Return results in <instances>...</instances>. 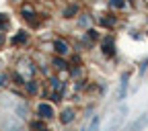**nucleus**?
<instances>
[{
	"mask_svg": "<svg viewBox=\"0 0 148 131\" xmlns=\"http://www.w3.org/2000/svg\"><path fill=\"white\" fill-rule=\"evenodd\" d=\"M35 113H37V117H39V119L49 121V119L56 117V109H53L51 102H39V105H37V109H35Z\"/></svg>",
	"mask_w": 148,
	"mask_h": 131,
	"instance_id": "nucleus-1",
	"label": "nucleus"
},
{
	"mask_svg": "<svg viewBox=\"0 0 148 131\" xmlns=\"http://www.w3.org/2000/svg\"><path fill=\"white\" fill-rule=\"evenodd\" d=\"M18 66H23V68H16V72L21 74L25 80H33L35 72H37V68L33 66V62H31V60H21V62H18Z\"/></svg>",
	"mask_w": 148,
	"mask_h": 131,
	"instance_id": "nucleus-2",
	"label": "nucleus"
},
{
	"mask_svg": "<svg viewBox=\"0 0 148 131\" xmlns=\"http://www.w3.org/2000/svg\"><path fill=\"white\" fill-rule=\"evenodd\" d=\"M125 115H127V109L125 107H121L119 109V113L113 117V121L109 123V127H107V131H121L123 129V121H125Z\"/></svg>",
	"mask_w": 148,
	"mask_h": 131,
	"instance_id": "nucleus-3",
	"label": "nucleus"
},
{
	"mask_svg": "<svg viewBox=\"0 0 148 131\" xmlns=\"http://www.w3.org/2000/svg\"><path fill=\"white\" fill-rule=\"evenodd\" d=\"M148 127V113H142L134 123H130L127 127H123L121 131H142V129H146Z\"/></svg>",
	"mask_w": 148,
	"mask_h": 131,
	"instance_id": "nucleus-4",
	"label": "nucleus"
},
{
	"mask_svg": "<svg viewBox=\"0 0 148 131\" xmlns=\"http://www.w3.org/2000/svg\"><path fill=\"white\" fill-rule=\"evenodd\" d=\"M101 49H103V53L107 55V58H113L115 55V39L113 37H103L101 39Z\"/></svg>",
	"mask_w": 148,
	"mask_h": 131,
	"instance_id": "nucleus-5",
	"label": "nucleus"
},
{
	"mask_svg": "<svg viewBox=\"0 0 148 131\" xmlns=\"http://www.w3.org/2000/svg\"><path fill=\"white\" fill-rule=\"evenodd\" d=\"M130 72H123L121 78H119V90H117V100H123L125 94H127V84H130Z\"/></svg>",
	"mask_w": 148,
	"mask_h": 131,
	"instance_id": "nucleus-6",
	"label": "nucleus"
},
{
	"mask_svg": "<svg viewBox=\"0 0 148 131\" xmlns=\"http://www.w3.org/2000/svg\"><path fill=\"white\" fill-rule=\"evenodd\" d=\"M53 51L60 55V58H66V55H70V43L66 39H56L53 41Z\"/></svg>",
	"mask_w": 148,
	"mask_h": 131,
	"instance_id": "nucleus-7",
	"label": "nucleus"
},
{
	"mask_svg": "<svg viewBox=\"0 0 148 131\" xmlns=\"http://www.w3.org/2000/svg\"><path fill=\"white\" fill-rule=\"evenodd\" d=\"M74 119H76V109H74V107H66L60 113V123L62 125H70Z\"/></svg>",
	"mask_w": 148,
	"mask_h": 131,
	"instance_id": "nucleus-8",
	"label": "nucleus"
},
{
	"mask_svg": "<svg viewBox=\"0 0 148 131\" xmlns=\"http://www.w3.org/2000/svg\"><path fill=\"white\" fill-rule=\"evenodd\" d=\"M29 43V33L27 31H18L16 35H12V39H10V45L12 47H23Z\"/></svg>",
	"mask_w": 148,
	"mask_h": 131,
	"instance_id": "nucleus-9",
	"label": "nucleus"
},
{
	"mask_svg": "<svg viewBox=\"0 0 148 131\" xmlns=\"http://www.w3.org/2000/svg\"><path fill=\"white\" fill-rule=\"evenodd\" d=\"M51 64H53V68H56V70H60V72L70 70V62H66V58H60V55L51 58Z\"/></svg>",
	"mask_w": 148,
	"mask_h": 131,
	"instance_id": "nucleus-10",
	"label": "nucleus"
},
{
	"mask_svg": "<svg viewBox=\"0 0 148 131\" xmlns=\"http://www.w3.org/2000/svg\"><path fill=\"white\" fill-rule=\"evenodd\" d=\"M21 14H23V18H27V21H33V23H37V21H35L37 12H35V8H33L31 4H23V6H21Z\"/></svg>",
	"mask_w": 148,
	"mask_h": 131,
	"instance_id": "nucleus-11",
	"label": "nucleus"
},
{
	"mask_svg": "<svg viewBox=\"0 0 148 131\" xmlns=\"http://www.w3.org/2000/svg\"><path fill=\"white\" fill-rule=\"evenodd\" d=\"M78 12H80V6H78V4H68V6L62 10V16H64V18H74V16H78Z\"/></svg>",
	"mask_w": 148,
	"mask_h": 131,
	"instance_id": "nucleus-12",
	"label": "nucleus"
},
{
	"mask_svg": "<svg viewBox=\"0 0 148 131\" xmlns=\"http://www.w3.org/2000/svg\"><path fill=\"white\" fill-rule=\"evenodd\" d=\"M25 90L29 96H37L39 94V84H37V80H27L25 82Z\"/></svg>",
	"mask_w": 148,
	"mask_h": 131,
	"instance_id": "nucleus-13",
	"label": "nucleus"
},
{
	"mask_svg": "<svg viewBox=\"0 0 148 131\" xmlns=\"http://www.w3.org/2000/svg\"><path fill=\"white\" fill-rule=\"evenodd\" d=\"M115 16H109V14H103V16H99V25L101 27H105V29H113L115 27Z\"/></svg>",
	"mask_w": 148,
	"mask_h": 131,
	"instance_id": "nucleus-14",
	"label": "nucleus"
},
{
	"mask_svg": "<svg viewBox=\"0 0 148 131\" xmlns=\"http://www.w3.org/2000/svg\"><path fill=\"white\" fill-rule=\"evenodd\" d=\"M49 88H51V92H60V94H64V82L60 78H49Z\"/></svg>",
	"mask_w": 148,
	"mask_h": 131,
	"instance_id": "nucleus-15",
	"label": "nucleus"
},
{
	"mask_svg": "<svg viewBox=\"0 0 148 131\" xmlns=\"http://www.w3.org/2000/svg\"><path fill=\"white\" fill-rule=\"evenodd\" d=\"M99 125H101V117L97 115V117L90 119V123H88V127H86L84 131H99Z\"/></svg>",
	"mask_w": 148,
	"mask_h": 131,
	"instance_id": "nucleus-16",
	"label": "nucleus"
},
{
	"mask_svg": "<svg viewBox=\"0 0 148 131\" xmlns=\"http://www.w3.org/2000/svg\"><path fill=\"white\" fill-rule=\"evenodd\" d=\"M10 80H12L14 84H18V86H25V82H27V80H25V78L21 76V74H18V72H16V70H14V72L10 74Z\"/></svg>",
	"mask_w": 148,
	"mask_h": 131,
	"instance_id": "nucleus-17",
	"label": "nucleus"
},
{
	"mask_svg": "<svg viewBox=\"0 0 148 131\" xmlns=\"http://www.w3.org/2000/svg\"><path fill=\"white\" fill-rule=\"evenodd\" d=\"M84 37H86V39H90V41H99V39H101V35L97 33V29H86V35H84Z\"/></svg>",
	"mask_w": 148,
	"mask_h": 131,
	"instance_id": "nucleus-18",
	"label": "nucleus"
},
{
	"mask_svg": "<svg viewBox=\"0 0 148 131\" xmlns=\"http://www.w3.org/2000/svg\"><path fill=\"white\" fill-rule=\"evenodd\" d=\"M31 129H37V131H43V129H47V127H45L43 119H37V121H31Z\"/></svg>",
	"mask_w": 148,
	"mask_h": 131,
	"instance_id": "nucleus-19",
	"label": "nucleus"
},
{
	"mask_svg": "<svg viewBox=\"0 0 148 131\" xmlns=\"http://www.w3.org/2000/svg\"><path fill=\"white\" fill-rule=\"evenodd\" d=\"M109 6L121 10V8H125V2H123V0H109Z\"/></svg>",
	"mask_w": 148,
	"mask_h": 131,
	"instance_id": "nucleus-20",
	"label": "nucleus"
},
{
	"mask_svg": "<svg viewBox=\"0 0 148 131\" xmlns=\"http://www.w3.org/2000/svg\"><path fill=\"white\" fill-rule=\"evenodd\" d=\"M78 25H80V27H86V29H90V27H88V25H90V16H88V14H82V16L78 18Z\"/></svg>",
	"mask_w": 148,
	"mask_h": 131,
	"instance_id": "nucleus-21",
	"label": "nucleus"
},
{
	"mask_svg": "<svg viewBox=\"0 0 148 131\" xmlns=\"http://www.w3.org/2000/svg\"><path fill=\"white\" fill-rule=\"evenodd\" d=\"M8 80H10V74H6V72L0 74V88H4V86L8 84Z\"/></svg>",
	"mask_w": 148,
	"mask_h": 131,
	"instance_id": "nucleus-22",
	"label": "nucleus"
},
{
	"mask_svg": "<svg viewBox=\"0 0 148 131\" xmlns=\"http://www.w3.org/2000/svg\"><path fill=\"white\" fill-rule=\"evenodd\" d=\"M16 113H18V117H23V119H25V117H27V107H25V105H21V107L16 109Z\"/></svg>",
	"mask_w": 148,
	"mask_h": 131,
	"instance_id": "nucleus-23",
	"label": "nucleus"
},
{
	"mask_svg": "<svg viewBox=\"0 0 148 131\" xmlns=\"http://www.w3.org/2000/svg\"><path fill=\"white\" fill-rule=\"evenodd\" d=\"M2 43H4V35H2V33H0V45H2Z\"/></svg>",
	"mask_w": 148,
	"mask_h": 131,
	"instance_id": "nucleus-24",
	"label": "nucleus"
},
{
	"mask_svg": "<svg viewBox=\"0 0 148 131\" xmlns=\"http://www.w3.org/2000/svg\"><path fill=\"white\" fill-rule=\"evenodd\" d=\"M12 2H18V0H12Z\"/></svg>",
	"mask_w": 148,
	"mask_h": 131,
	"instance_id": "nucleus-25",
	"label": "nucleus"
}]
</instances>
